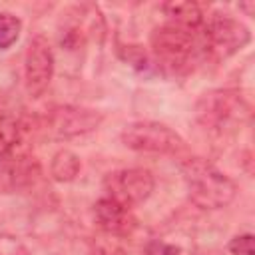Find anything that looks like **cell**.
Returning <instances> with one entry per match:
<instances>
[{
	"instance_id": "1",
	"label": "cell",
	"mask_w": 255,
	"mask_h": 255,
	"mask_svg": "<svg viewBox=\"0 0 255 255\" xmlns=\"http://www.w3.org/2000/svg\"><path fill=\"white\" fill-rule=\"evenodd\" d=\"M183 181L187 185L189 199L201 209L227 207L235 195L237 185L231 177L219 171L213 163L201 157H189L181 163Z\"/></svg>"
},
{
	"instance_id": "2",
	"label": "cell",
	"mask_w": 255,
	"mask_h": 255,
	"mask_svg": "<svg viewBox=\"0 0 255 255\" xmlns=\"http://www.w3.org/2000/svg\"><path fill=\"white\" fill-rule=\"evenodd\" d=\"M151 50L157 62L171 72H187L201 52V42L195 32L179 28L175 24H165L153 30Z\"/></svg>"
},
{
	"instance_id": "3",
	"label": "cell",
	"mask_w": 255,
	"mask_h": 255,
	"mask_svg": "<svg viewBox=\"0 0 255 255\" xmlns=\"http://www.w3.org/2000/svg\"><path fill=\"white\" fill-rule=\"evenodd\" d=\"M247 116V104L237 90H213L203 94L195 106L197 122L217 133H227Z\"/></svg>"
},
{
	"instance_id": "4",
	"label": "cell",
	"mask_w": 255,
	"mask_h": 255,
	"mask_svg": "<svg viewBox=\"0 0 255 255\" xmlns=\"http://www.w3.org/2000/svg\"><path fill=\"white\" fill-rule=\"evenodd\" d=\"M251 40V34L245 24L227 16L213 14L201 26V52L215 60H223L243 50Z\"/></svg>"
},
{
	"instance_id": "5",
	"label": "cell",
	"mask_w": 255,
	"mask_h": 255,
	"mask_svg": "<svg viewBox=\"0 0 255 255\" xmlns=\"http://www.w3.org/2000/svg\"><path fill=\"white\" fill-rule=\"evenodd\" d=\"M122 141L129 149L161 155H177L185 151L183 137L169 126L159 122H133L122 131Z\"/></svg>"
},
{
	"instance_id": "6",
	"label": "cell",
	"mask_w": 255,
	"mask_h": 255,
	"mask_svg": "<svg viewBox=\"0 0 255 255\" xmlns=\"http://www.w3.org/2000/svg\"><path fill=\"white\" fill-rule=\"evenodd\" d=\"M153 185H155L153 175L141 167L116 169V171H110L104 179V189L108 193L106 197L128 207L143 203L151 195Z\"/></svg>"
},
{
	"instance_id": "7",
	"label": "cell",
	"mask_w": 255,
	"mask_h": 255,
	"mask_svg": "<svg viewBox=\"0 0 255 255\" xmlns=\"http://www.w3.org/2000/svg\"><path fill=\"white\" fill-rule=\"evenodd\" d=\"M54 76V52L44 36H34L24 56V86L32 98H40Z\"/></svg>"
},
{
	"instance_id": "8",
	"label": "cell",
	"mask_w": 255,
	"mask_h": 255,
	"mask_svg": "<svg viewBox=\"0 0 255 255\" xmlns=\"http://www.w3.org/2000/svg\"><path fill=\"white\" fill-rule=\"evenodd\" d=\"M102 124V114L90 108L60 106L48 114V131L56 137H76L94 131Z\"/></svg>"
},
{
	"instance_id": "9",
	"label": "cell",
	"mask_w": 255,
	"mask_h": 255,
	"mask_svg": "<svg viewBox=\"0 0 255 255\" xmlns=\"http://www.w3.org/2000/svg\"><path fill=\"white\" fill-rule=\"evenodd\" d=\"M94 221L104 233L116 235V237H128L137 227V219L131 207L122 205L110 197H102L100 201H96Z\"/></svg>"
},
{
	"instance_id": "10",
	"label": "cell",
	"mask_w": 255,
	"mask_h": 255,
	"mask_svg": "<svg viewBox=\"0 0 255 255\" xmlns=\"http://www.w3.org/2000/svg\"><path fill=\"white\" fill-rule=\"evenodd\" d=\"M163 14L171 20L169 24H175L179 28H185V30H201L203 22H205V16H203V10L199 4L195 2H165L161 6Z\"/></svg>"
},
{
	"instance_id": "11",
	"label": "cell",
	"mask_w": 255,
	"mask_h": 255,
	"mask_svg": "<svg viewBox=\"0 0 255 255\" xmlns=\"http://www.w3.org/2000/svg\"><path fill=\"white\" fill-rule=\"evenodd\" d=\"M22 145V126L12 116L0 118V159H8L18 153V147Z\"/></svg>"
},
{
	"instance_id": "12",
	"label": "cell",
	"mask_w": 255,
	"mask_h": 255,
	"mask_svg": "<svg viewBox=\"0 0 255 255\" xmlns=\"http://www.w3.org/2000/svg\"><path fill=\"white\" fill-rule=\"evenodd\" d=\"M80 157L70 149H60L50 163V173L56 181H72L80 173Z\"/></svg>"
},
{
	"instance_id": "13",
	"label": "cell",
	"mask_w": 255,
	"mask_h": 255,
	"mask_svg": "<svg viewBox=\"0 0 255 255\" xmlns=\"http://www.w3.org/2000/svg\"><path fill=\"white\" fill-rule=\"evenodd\" d=\"M20 30H22V22L14 14L2 12L0 14V50L10 48L18 40Z\"/></svg>"
},
{
	"instance_id": "14",
	"label": "cell",
	"mask_w": 255,
	"mask_h": 255,
	"mask_svg": "<svg viewBox=\"0 0 255 255\" xmlns=\"http://www.w3.org/2000/svg\"><path fill=\"white\" fill-rule=\"evenodd\" d=\"M229 251L233 255H253L255 247H253V235L251 233H243V235H235L229 241Z\"/></svg>"
},
{
	"instance_id": "15",
	"label": "cell",
	"mask_w": 255,
	"mask_h": 255,
	"mask_svg": "<svg viewBox=\"0 0 255 255\" xmlns=\"http://www.w3.org/2000/svg\"><path fill=\"white\" fill-rule=\"evenodd\" d=\"M145 255H179V247L155 239V241H149V243H147Z\"/></svg>"
}]
</instances>
